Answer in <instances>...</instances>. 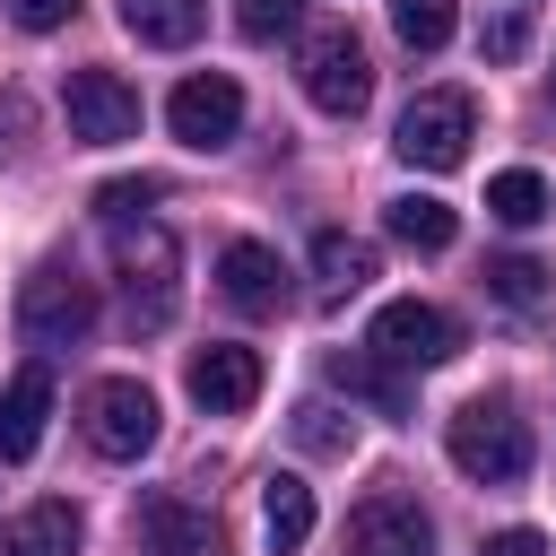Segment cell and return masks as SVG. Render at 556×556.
<instances>
[{"label": "cell", "mask_w": 556, "mask_h": 556, "mask_svg": "<svg viewBox=\"0 0 556 556\" xmlns=\"http://www.w3.org/2000/svg\"><path fill=\"white\" fill-rule=\"evenodd\" d=\"M165 122H174L182 148H226V139L243 130V87H235L226 70H191V78L165 96Z\"/></svg>", "instance_id": "9"}, {"label": "cell", "mask_w": 556, "mask_h": 556, "mask_svg": "<svg viewBox=\"0 0 556 556\" xmlns=\"http://www.w3.org/2000/svg\"><path fill=\"white\" fill-rule=\"evenodd\" d=\"M391 26L408 52H443L452 43V0H391Z\"/></svg>", "instance_id": "23"}, {"label": "cell", "mask_w": 556, "mask_h": 556, "mask_svg": "<svg viewBox=\"0 0 556 556\" xmlns=\"http://www.w3.org/2000/svg\"><path fill=\"white\" fill-rule=\"evenodd\" d=\"M9 17H17L26 35H52V26H70V17H78V0H9Z\"/></svg>", "instance_id": "27"}, {"label": "cell", "mask_w": 556, "mask_h": 556, "mask_svg": "<svg viewBox=\"0 0 556 556\" xmlns=\"http://www.w3.org/2000/svg\"><path fill=\"white\" fill-rule=\"evenodd\" d=\"M374 356H382V365H400V374L452 365V356H460V321H452L443 304L400 295V304H382V313H374Z\"/></svg>", "instance_id": "7"}, {"label": "cell", "mask_w": 556, "mask_h": 556, "mask_svg": "<svg viewBox=\"0 0 556 556\" xmlns=\"http://www.w3.org/2000/svg\"><path fill=\"white\" fill-rule=\"evenodd\" d=\"M478 43H486V61H521L530 17H521V9H504V17H486V35H478Z\"/></svg>", "instance_id": "26"}, {"label": "cell", "mask_w": 556, "mask_h": 556, "mask_svg": "<svg viewBox=\"0 0 556 556\" xmlns=\"http://www.w3.org/2000/svg\"><path fill=\"white\" fill-rule=\"evenodd\" d=\"M348 547L356 556H434V521L417 513V495H365L348 513Z\"/></svg>", "instance_id": "10"}, {"label": "cell", "mask_w": 556, "mask_h": 556, "mask_svg": "<svg viewBox=\"0 0 556 556\" xmlns=\"http://www.w3.org/2000/svg\"><path fill=\"white\" fill-rule=\"evenodd\" d=\"M61 113H70V139H87V148L139 139V87H130L122 70H70Z\"/></svg>", "instance_id": "8"}, {"label": "cell", "mask_w": 556, "mask_h": 556, "mask_svg": "<svg viewBox=\"0 0 556 556\" xmlns=\"http://www.w3.org/2000/svg\"><path fill=\"white\" fill-rule=\"evenodd\" d=\"M295 78H304V96H313L330 122H356L365 96H374V61H365V43H356L348 26H313L304 52H295Z\"/></svg>", "instance_id": "5"}, {"label": "cell", "mask_w": 556, "mask_h": 556, "mask_svg": "<svg viewBox=\"0 0 556 556\" xmlns=\"http://www.w3.org/2000/svg\"><path fill=\"white\" fill-rule=\"evenodd\" d=\"M78 539H87L78 504L43 495V504H26V513H17L9 530H0V556H78Z\"/></svg>", "instance_id": "15"}, {"label": "cell", "mask_w": 556, "mask_h": 556, "mask_svg": "<svg viewBox=\"0 0 556 556\" xmlns=\"http://www.w3.org/2000/svg\"><path fill=\"white\" fill-rule=\"evenodd\" d=\"M469 139H478V104H469L460 87L408 96V113H400V130H391V148H400L417 174H452V165L469 156Z\"/></svg>", "instance_id": "4"}, {"label": "cell", "mask_w": 556, "mask_h": 556, "mask_svg": "<svg viewBox=\"0 0 556 556\" xmlns=\"http://www.w3.org/2000/svg\"><path fill=\"white\" fill-rule=\"evenodd\" d=\"M330 374H339L356 400H374L382 417H408V382H400V365H374V356H330Z\"/></svg>", "instance_id": "20"}, {"label": "cell", "mask_w": 556, "mask_h": 556, "mask_svg": "<svg viewBox=\"0 0 556 556\" xmlns=\"http://www.w3.org/2000/svg\"><path fill=\"white\" fill-rule=\"evenodd\" d=\"M104 226H113V269L130 287V330H165L174 321V269H182L174 235L156 217H104Z\"/></svg>", "instance_id": "1"}, {"label": "cell", "mask_w": 556, "mask_h": 556, "mask_svg": "<svg viewBox=\"0 0 556 556\" xmlns=\"http://www.w3.org/2000/svg\"><path fill=\"white\" fill-rule=\"evenodd\" d=\"M486 217H504V226H539V217H547V182H539L530 165L495 174V182H486Z\"/></svg>", "instance_id": "21"}, {"label": "cell", "mask_w": 556, "mask_h": 556, "mask_svg": "<svg viewBox=\"0 0 556 556\" xmlns=\"http://www.w3.org/2000/svg\"><path fill=\"white\" fill-rule=\"evenodd\" d=\"M217 287H226L235 313H278L287 304V261L269 243H226L217 252Z\"/></svg>", "instance_id": "13"}, {"label": "cell", "mask_w": 556, "mask_h": 556, "mask_svg": "<svg viewBox=\"0 0 556 556\" xmlns=\"http://www.w3.org/2000/svg\"><path fill=\"white\" fill-rule=\"evenodd\" d=\"M295 443H304V452H348V426H339L321 400H304V408H295Z\"/></svg>", "instance_id": "25"}, {"label": "cell", "mask_w": 556, "mask_h": 556, "mask_svg": "<svg viewBox=\"0 0 556 556\" xmlns=\"http://www.w3.org/2000/svg\"><path fill=\"white\" fill-rule=\"evenodd\" d=\"M486 295H495V304H539V295H547V261L495 252V261H486Z\"/></svg>", "instance_id": "22"}, {"label": "cell", "mask_w": 556, "mask_h": 556, "mask_svg": "<svg viewBox=\"0 0 556 556\" xmlns=\"http://www.w3.org/2000/svg\"><path fill=\"white\" fill-rule=\"evenodd\" d=\"M452 469L460 478H478V486H513V478H530V426L513 417V400H469L460 417H452Z\"/></svg>", "instance_id": "2"}, {"label": "cell", "mask_w": 556, "mask_h": 556, "mask_svg": "<svg viewBox=\"0 0 556 556\" xmlns=\"http://www.w3.org/2000/svg\"><path fill=\"white\" fill-rule=\"evenodd\" d=\"M148 200H156V182H104V191H96V208H104V217H139Z\"/></svg>", "instance_id": "28"}, {"label": "cell", "mask_w": 556, "mask_h": 556, "mask_svg": "<svg viewBox=\"0 0 556 556\" xmlns=\"http://www.w3.org/2000/svg\"><path fill=\"white\" fill-rule=\"evenodd\" d=\"M382 226H391L408 252H452V235H460V217H452L434 191H400V200L382 208Z\"/></svg>", "instance_id": "17"}, {"label": "cell", "mask_w": 556, "mask_h": 556, "mask_svg": "<svg viewBox=\"0 0 556 556\" xmlns=\"http://www.w3.org/2000/svg\"><path fill=\"white\" fill-rule=\"evenodd\" d=\"M547 96H556V87H547Z\"/></svg>", "instance_id": "30"}, {"label": "cell", "mask_w": 556, "mask_h": 556, "mask_svg": "<svg viewBox=\"0 0 556 556\" xmlns=\"http://www.w3.org/2000/svg\"><path fill=\"white\" fill-rule=\"evenodd\" d=\"M313 269H321V295H356L374 278V243L356 235H313Z\"/></svg>", "instance_id": "19"}, {"label": "cell", "mask_w": 556, "mask_h": 556, "mask_svg": "<svg viewBox=\"0 0 556 556\" xmlns=\"http://www.w3.org/2000/svg\"><path fill=\"white\" fill-rule=\"evenodd\" d=\"M478 556H547V530H495Z\"/></svg>", "instance_id": "29"}, {"label": "cell", "mask_w": 556, "mask_h": 556, "mask_svg": "<svg viewBox=\"0 0 556 556\" xmlns=\"http://www.w3.org/2000/svg\"><path fill=\"white\" fill-rule=\"evenodd\" d=\"M96 330V287L78 278V269H61V261H43V269H26L17 278V339L26 348H78Z\"/></svg>", "instance_id": "3"}, {"label": "cell", "mask_w": 556, "mask_h": 556, "mask_svg": "<svg viewBox=\"0 0 556 556\" xmlns=\"http://www.w3.org/2000/svg\"><path fill=\"white\" fill-rule=\"evenodd\" d=\"M122 26L156 52H182L200 26H208V0H122Z\"/></svg>", "instance_id": "16"}, {"label": "cell", "mask_w": 556, "mask_h": 556, "mask_svg": "<svg viewBox=\"0 0 556 556\" xmlns=\"http://www.w3.org/2000/svg\"><path fill=\"white\" fill-rule=\"evenodd\" d=\"M43 417H52V374H43V365H26V374L0 391V460H35Z\"/></svg>", "instance_id": "14"}, {"label": "cell", "mask_w": 556, "mask_h": 556, "mask_svg": "<svg viewBox=\"0 0 556 556\" xmlns=\"http://www.w3.org/2000/svg\"><path fill=\"white\" fill-rule=\"evenodd\" d=\"M191 400H200L208 417H243V408L261 400V348H243V339L200 348V356H191Z\"/></svg>", "instance_id": "11"}, {"label": "cell", "mask_w": 556, "mask_h": 556, "mask_svg": "<svg viewBox=\"0 0 556 556\" xmlns=\"http://www.w3.org/2000/svg\"><path fill=\"white\" fill-rule=\"evenodd\" d=\"M235 26H243L252 43H278V35L304 26V0H235Z\"/></svg>", "instance_id": "24"}, {"label": "cell", "mask_w": 556, "mask_h": 556, "mask_svg": "<svg viewBox=\"0 0 556 556\" xmlns=\"http://www.w3.org/2000/svg\"><path fill=\"white\" fill-rule=\"evenodd\" d=\"M261 521H269V547H278V556H295V547L313 539V486L278 469V478L261 486Z\"/></svg>", "instance_id": "18"}, {"label": "cell", "mask_w": 556, "mask_h": 556, "mask_svg": "<svg viewBox=\"0 0 556 556\" xmlns=\"http://www.w3.org/2000/svg\"><path fill=\"white\" fill-rule=\"evenodd\" d=\"M139 556H217V521L191 495H139Z\"/></svg>", "instance_id": "12"}, {"label": "cell", "mask_w": 556, "mask_h": 556, "mask_svg": "<svg viewBox=\"0 0 556 556\" xmlns=\"http://www.w3.org/2000/svg\"><path fill=\"white\" fill-rule=\"evenodd\" d=\"M78 426H87V443H96L104 460H139V452L156 443V391L130 382V374H104V382H87Z\"/></svg>", "instance_id": "6"}]
</instances>
